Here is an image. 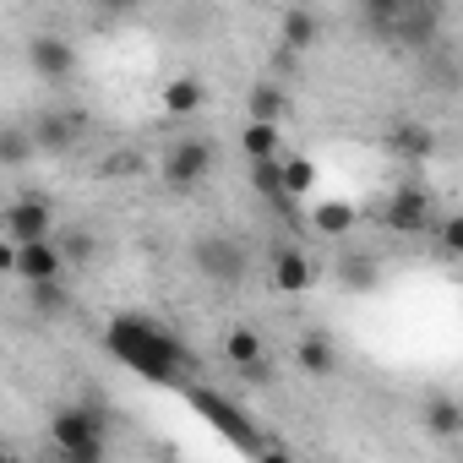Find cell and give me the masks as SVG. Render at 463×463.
Listing matches in <instances>:
<instances>
[{
    "mask_svg": "<svg viewBox=\"0 0 463 463\" xmlns=\"http://www.w3.org/2000/svg\"><path fill=\"white\" fill-rule=\"evenodd\" d=\"M104 349H109L126 371H137L142 382H153V387H175V382L191 371V349H185L158 317H142V311H120V317H109V327H104Z\"/></svg>",
    "mask_w": 463,
    "mask_h": 463,
    "instance_id": "obj_1",
    "label": "cell"
},
{
    "mask_svg": "<svg viewBox=\"0 0 463 463\" xmlns=\"http://www.w3.org/2000/svg\"><path fill=\"white\" fill-rule=\"evenodd\" d=\"M50 436H55V452H61L66 463H99V458H104V420H99V409H88V403L55 409Z\"/></svg>",
    "mask_w": 463,
    "mask_h": 463,
    "instance_id": "obj_2",
    "label": "cell"
},
{
    "mask_svg": "<svg viewBox=\"0 0 463 463\" xmlns=\"http://www.w3.org/2000/svg\"><path fill=\"white\" fill-rule=\"evenodd\" d=\"M191 409L213 425V430H223L235 447H246V452H268V441H257V430H251V420H246V409L241 403H229L223 392H213V387H191Z\"/></svg>",
    "mask_w": 463,
    "mask_h": 463,
    "instance_id": "obj_3",
    "label": "cell"
},
{
    "mask_svg": "<svg viewBox=\"0 0 463 463\" xmlns=\"http://www.w3.org/2000/svg\"><path fill=\"white\" fill-rule=\"evenodd\" d=\"M191 268H196L207 284H218V289H235V284L246 279V246L229 241V235H202V241L191 246Z\"/></svg>",
    "mask_w": 463,
    "mask_h": 463,
    "instance_id": "obj_4",
    "label": "cell"
},
{
    "mask_svg": "<svg viewBox=\"0 0 463 463\" xmlns=\"http://www.w3.org/2000/svg\"><path fill=\"white\" fill-rule=\"evenodd\" d=\"M158 175H164L169 191H196V185L213 175V142H207V137H185V142H175V147L158 158Z\"/></svg>",
    "mask_w": 463,
    "mask_h": 463,
    "instance_id": "obj_5",
    "label": "cell"
},
{
    "mask_svg": "<svg viewBox=\"0 0 463 463\" xmlns=\"http://www.w3.org/2000/svg\"><path fill=\"white\" fill-rule=\"evenodd\" d=\"M28 71L39 82H71L77 77V44L61 33H33L28 39Z\"/></svg>",
    "mask_w": 463,
    "mask_h": 463,
    "instance_id": "obj_6",
    "label": "cell"
},
{
    "mask_svg": "<svg viewBox=\"0 0 463 463\" xmlns=\"http://www.w3.org/2000/svg\"><path fill=\"white\" fill-rule=\"evenodd\" d=\"M436 33H441V6H436V0H403V12H398L387 39L403 44V50H430Z\"/></svg>",
    "mask_w": 463,
    "mask_h": 463,
    "instance_id": "obj_7",
    "label": "cell"
},
{
    "mask_svg": "<svg viewBox=\"0 0 463 463\" xmlns=\"http://www.w3.org/2000/svg\"><path fill=\"white\" fill-rule=\"evenodd\" d=\"M28 131H33V147L39 153H71L82 142V131H88V115L82 109H44Z\"/></svg>",
    "mask_w": 463,
    "mask_h": 463,
    "instance_id": "obj_8",
    "label": "cell"
},
{
    "mask_svg": "<svg viewBox=\"0 0 463 463\" xmlns=\"http://www.w3.org/2000/svg\"><path fill=\"white\" fill-rule=\"evenodd\" d=\"M430 218H436V207H430V191L425 185H403L387 202V229H398V235H425Z\"/></svg>",
    "mask_w": 463,
    "mask_h": 463,
    "instance_id": "obj_9",
    "label": "cell"
},
{
    "mask_svg": "<svg viewBox=\"0 0 463 463\" xmlns=\"http://www.w3.org/2000/svg\"><path fill=\"white\" fill-rule=\"evenodd\" d=\"M50 202L44 196H17L6 207V241H50Z\"/></svg>",
    "mask_w": 463,
    "mask_h": 463,
    "instance_id": "obj_10",
    "label": "cell"
},
{
    "mask_svg": "<svg viewBox=\"0 0 463 463\" xmlns=\"http://www.w3.org/2000/svg\"><path fill=\"white\" fill-rule=\"evenodd\" d=\"M61 246H50V241H17V262H12V273L23 279V284H39V279H61Z\"/></svg>",
    "mask_w": 463,
    "mask_h": 463,
    "instance_id": "obj_11",
    "label": "cell"
},
{
    "mask_svg": "<svg viewBox=\"0 0 463 463\" xmlns=\"http://www.w3.org/2000/svg\"><path fill=\"white\" fill-rule=\"evenodd\" d=\"M311 279H317L311 262H306L295 246H279V257H273V289H279V295H306Z\"/></svg>",
    "mask_w": 463,
    "mask_h": 463,
    "instance_id": "obj_12",
    "label": "cell"
},
{
    "mask_svg": "<svg viewBox=\"0 0 463 463\" xmlns=\"http://www.w3.org/2000/svg\"><path fill=\"white\" fill-rule=\"evenodd\" d=\"M279 39H284V50H311L317 39H322V23H317V12L311 6H289L284 17H279Z\"/></svg>",
    "mask_w": 463,
    "mask_h": 463,
    "instance_id": "obj_13",
    "label": "cell"
},
{
    "mask_svg": "<svg viewBox=\"0 0 463 463\" xmlns=\"http://www.w3.org/2000/svg\"><path fill=\"white\" fill-rule=\"evenodd\" d=\"M338 284H344L349 295H371V289L382 284V262L365 257V251H344V257H338Z\"/></svg>",
    "mask_w": 463,
    "mask_h": 463,
    "instance_id": "obj_14",
    "label": "cell"
},
{
    "mask_svg": "<svg viewBox=\"0 0 463 463\" xmlns=\"http://www.w3.org/2000/svg\"><path fill=\"white\" fill-rule=\"evenodd\" d=\"M158 104H164V115H196L207 104V88H202V77H169Z\"/></svg>",
    "mask_w": 463,
    "mask_h": 463,
    "instance_id": "obj_15",
    "label": "cell"
},
{
    "mask_svg": "<svg viewBox=\"0 0 463 463\" xmlns=\"http://www.w3.org/2000/svg\"><path fill=\"white\" fill-rule=\"evenodd\" d=\"M241 153H246L251 164H262V158H279V153H284V137H279V126H273V120H246V126H241Z\"/></svg>",
    "mask_w": 463,
    "mask_h": 463,
    "instance_id": "obj_16",
    "label": "cell"
},
{
    "mask_svg": "<svg viewBox=\"0 0 463 463\" xmlns=\"http://www.w3.org/2000/svg\"><path fill=\"white\" fill-rule=\"evenodd\" d=\"M279 185H284V196H289V202L311 196V191H317V164H311V158H300V153H279Z\"/></svg>",
    "mask_w": 463,
    "mask_h": 463,
    "instance_id": "obj_17",
    "label": "cell"
},
{
    "mask_svg": "<svg viewBox=\"0 0 463 463\" xmlns=\"http://www.w3.org/2000/svg\"><path fill=\"white\" fill-rule=\"evenodd\" d=\"M354 223H360L354 202H317V213H311V229H317V235H327V241H344Z\"/></svg>",
    "mask_w": 463,
    "mask_h": 463,
    "instance_id": "obj_18",
    "label": "cell"
},
{
    "mask_svg": "<svg viewBox=\"0 0 463 463\" xmlns=\"http://www.w3.org/2000/svg\"><path fill=\"white\" fill-rule=\"evenodd\" d=\"M289 109H295V104H289V93H284L279 82H257L251 99H246V120H273V126H279Z\"/></svg>",
    "mask_w": 463,
    "mask_h": 463,
    "instance_id": "obj_19",
    "label": "cell"
},
{
    "mask_svg": "<svg viewBox=\"0 0 463 463\" xmlns=\"http://www.w3.org/2000/svg\"><path fill=\"white\" fill-rule=\"evenodd\" d=\"M33 158H39V147H33L28 126H0V169H23Z\"/></svg>",
    "mask_w": 463,
    "mask_h": 463,
    "instance_id": "obj_20",
    "label": "cell"
},
{
    "mask_svg": "<svg viewBox=\"0 0 463 463\" xmlns=\"http://www.w3.org/2000/svg\"><path fill=\"white\" fill-rule=\"evenodd\" d=\"M392 153H398V158H430V153H436V131L420 126V120H403V126L392 131Z\"/></svg>",
    "mask_w": 463,
    "mask_h": 463,
    "instance_id": "obj_21",
    "label": "cell"
},
{
    "mask_svg": "<svg viewBox=\"0 0 463 463\" xmlns=\"http://www.w3.org/2000/svg\"><path fill=\"white\" fill-rule=\"evenodd\" d=\"M425 430L441 436V441H452V436L463 430V409H458V398H447V392L430 398V403H425Z\"/></svg>",
    "mask_w": 463,
    "mask_h": 463,
    "instance_id": "obj_22",
    "label": "cell"
},
{
    "mask_svg": "<svg viewBox=\"0 0 463 463\" xmlns=\"http://www.w3.org/2000/svg\"><path fill=\"white\" fill-rule=\"evenodd\" d=\"M300 371H306V376H333V371H338V349H333L322 333H311V338L300 344Z\"/></svg>",
    "mask_w": 463,
    "mask_h": 463,
    "instance_id": "obj_23",
    "label": "cell"
},
{
    "mask_svg": "<svg viewBox=\"0 0 463 463\" xmlns=\"http://www.w3.org/2000/svg\"><path fill=\"white\" fill-rule=\"evenodd\" d=\"M223 354H229V365H251V360H262V333L257 327H229V338H223Z\"/></svg>",
    "mask_w": 463,
    "mask_h": 463,
    "instance_id": "obj_24",
    "label": "cell"
},
{
    "mask_svg": "<svg viewBox=\"0 0 463 463\" xmlns=\"http://www.w3.org/2000/svg\"><path fill=\"white\" fill-rule=\"evenodd\" d=\"M28 306L39 317H61V311H71V295L61 289V279H39V284H28Z\"/></svg>",
    "mask_w": 463,
    "mask_h": 463,
    "instance_id": "obj_25",
    "label": "cell"
},
{
    "mask_svg": "<svg viewBox=\"0 0 463 463\" xmlns=\"http://www.w3.org/2000/svg\"><path fill=\"white\" fill-rule=\"evenodd\" d=\"M398 12H403V0H360V17H365V28L371 33H392V23H398Z\"/></svg>",
    "mask_w": 463,
    "mask_h": 463,
    "instance_id": "obj_26",
    "label": "cell"
},
{
    "mask_svg": "<svg viewBox=\"0 0 463 463\" xmlns=\"http://www.w3.org/2000/svg\"><path fill=\"white\" fill-rule=\"evenodd\" d=\"M99 169H104V175H109V180H115V175H137V169H142V158H137V153H131V147H120V153H109V158H104V164H99Z\"/></svg>",
    "mask_w": 463,
    "mask_h": 463,
    "instance_id": "obj_27",
    "label": "cell"
},
{
    "mask_svg": "<svg viewBox=\"0 0 463 463\" xmlns=\"http://www.w3.org/2000/svg\"><path fill=\"white\" fill-rule=\"evenodd\" d=\"M436 241H441V257L452 262V257L463 251V223H458V218H441V235H436Z\"/></svg>",
    "mask_w": 463,
    "mask_h": 463,
    "instance_id": "obj_28",
    "label": "cell"
},
{
    "mask_svg": "<svg viewBox=\"0 0 463 463\" xmlns=\"http://www.w3.org/2000/svg\"><path fill=\"white\" fill-rule=\"evenodd\" d=\"M93 6H99V17H115L120 23V17H131L142 6V0H93Z\"/></svg>",
    "mask_w": 463,
    "mask_h": 463,
    "instance_id": "obj_29",
    "label": "cell"
},
{
    "mask_svg": "<svg viewBox=\"0 0 463 463\" xmlns=\"http://www.w3.org/2000/svg\"><path fill=\"white\" fill-rule=\"evenodd\" d=\"M61 257H77V262H82V257H93V241L77 229V235H66V241H61Z\"/></svg>",
    "mask_w": 463,
    "mask_h": 463,
    "instance_id": "obj_30",
    "label": "cell"
},
{
    "mask_svg": "<svg viewBox=\"0 0 463 463\" xmlns=\"http://www.w3.org/2000/svg\"><path fill=\"white\" fill-rule=\"evenodd\" d=\"M241 376H246L251 387H268V382H273V365H268V354H262V360H251V365H241Z\"/></svg>",
    "mask_w": 463,
    "mask_h": 463,
    "instance_id": "obj_31",
    "label": "cell"
},
{
    "mask_svg": "<svg viewBox=\"0 0 463 463\" xmlns=\"http://www.w3.org/2000/svg\"><path fill=\"white\" fill-rule=\"evenodd\" d=\"M12 262H17V241H0V273H12Z\"/></svg>",
    "mask_w": 463,
    "mask_h": 463,
    "instance_id": "obj_32",
    "label": "cell"
},
{
    "mask_svg": "<svg viewBox=\"0 0 463 463\" xmlns=\"http://www.w3.org/2000/svg\"><path fill=\"white\" fill-rule=\"evenodd\" d=\"M0 458H12V452H6V441H0Z\"/></svg>",
    "mask_w": 463,
    "mask_h": 463,
    "instance_id": "obj_33",
    "label": "cell"
}]
</instances>
